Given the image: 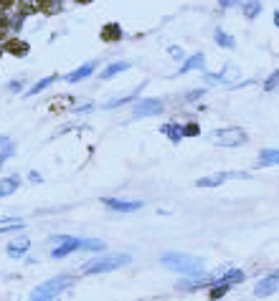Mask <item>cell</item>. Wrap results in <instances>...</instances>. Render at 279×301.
Wrapping results in <instances>:
<instances>
[{
	"mask_svg": "<svg viewBox=\"0 0 279 301\" xmlns=\"http://www.w3.org/2000/svg\"><path fill=\"white\" fill-rule=\"evenodd\" d=\"M160 263L165 268H170V271H178V273H185V276H198V273H203V258L188 256V253H178V251L165 253L160 258Z\"/></svg>",
	"mask_w": 279,
	"mask_h": 301,
	"instance_id": "6da1fadb",
	"label": "cell"
},
{
	"mask_svg": "<svg viewBox=\"0 0 279 301\" xmlns=\"http://www.w3.org/2000/svg\"><path fill=\"white\" fill-rule=\"evenodd\" d=\"M76 278L74 276H66V273H61L56 278H51V281H44V284H38L33 291H31V299L33 301H46V299H56L61 291H66L74 286Z\"/></svg>",
	"mask_w": 279,
	"mask_h": 301,
	"instance_id": "7a4b0ae2",
	"label": "cell"
},
{
	"mask_svg": "<svg viewBox=\"0 0 279 301\" xmlns=\"http://www.w3.org/2000/svg\"><path fill=\"white\" fill-rule=\"evenodd\" d=\"M132 261V256L127 253H112V256H99V258H92V261L84 263V273H107V271H117L122 266H127Z\"/></svg>",
	"mask_w": 279,
	"mask_h": 301,
	"instance_id": "3957f363",
	"label": "cell"
},
{
	"mask_svg": "<svg viewBox=\"0 0 279 301\" xmlns=\"http://www.w3.org/2000/svg\"><path fill=\"white\" fill-rule=\"evenodd\" d=\"M246 139H249L246 132L239 129V127H226V129H216V132H211V142H219L221 147H239Z\"/></svg>",
	"mask_w": 279,
	"mask_h": 301,
	"instance_id": "277c9868",
	"label": "cell"
},
{
	"mask_svg": "<svg viewBox=\"0 0 279 301\" xmlns=\"http://www.w3.org/2000/svg\"><path fill=\"white\" fill-rule=\"evenodd\" d=\"M163 101L160 99H137V104L132 106V117L142 119V117H158L163 112Z\"/></svg>",
	"mask_w": 279,
	"mask_h": 301,
	"instance_id": "5b68a950",
	"label": "cell"
},
{
	"mask_svg": "<svg viewBox=\"0 0 279 301\" xmlns=\"http://www.w3.org/2000/svg\"><path fill=\"white\" fill-rule=\"evenodd\" d=\"M102 205L110 210H117V213H135L142 208L140 200H122V198H102Z\"/></svg>",
	"mask_w": 279,
	"mask_h": 301,
	"instance_id": "8992f818",
	"label": "cell"
},
{
	"mask_svg": "<svg viewBox=\"0 0 279 301\" xmlns=\"http://www.w3.org/2000/svg\"><path fill=\"white\" fill-rule=\"evenodd\" d=\"M277 289H279V278H277L274 273H269V276H264L262 281L254 286V296H256V299H267V296H272Z\"/></svg>",
	"mask_w": 279,
	"mask_h": 301,
	"instance_id": "52a82bcc",
	"label": "cell"
},
{
	"mask_svg": "<svg viewBox=\"0 0 279 301\" xmlns=\"http://www.w3.org/2000/svg\"><path fill=\"white\" fill-rule=\"evenodd\" d=\"M81 248V238H71V235H66L54 251H51V258H66L69 253H74V251H79Z\"/></svg>",
	"mask_w": 279,
	"mask_h": 301,
	"instance_id": "ba28073f",
	"label": "cell"
},
{
	"mask_svg": "<svg viewBox=\"0 0 279 301\" xmlns=\"http://www.w3.org/2000/svg\"><path fill=\"white\" fill-rule=\"evenodd\" d=\"M28 48H31V46H28L26 41H20V38H13V36H10V38L3 43V51H5V53H10V56H18V58L28 56Z\"/></svg>",
	"mask_w": 279,
	"mask_h": 301,
	"instance_id": "9c48e42d",
	"label": "cell"
},
{
	"mask_svg": "<svg viewBox=\"0 0 279 301\" xmlns=\"http://www.w3.org/2000/svg\"><path fill=\"white\" fill-rule=\"evenodd\" d=\"M28 248H31V241L26 238V235H20V238H15V241L8 243V256L10 258H23L28 253Z\"/></svg>",
	"mask_w": 279,
	"mask_h": 301,
	"instance_id": "30bf717a",
	"label": "cell"
},
{
	"mask_svg": "<svg viewBox=\"0 0 279 301\" xmlns=\"http://www.w3.org/2000/svg\"><path fill=\"white\" fill-rule=\"evenodd\" d=\"M71 106H74V99H71L69 94H61V96H54V99L49 101V112H51V114H61V112L71 109Z\"/></svg>",
	"mask_w": 279,
	"mask_h": 301,
	"instance_id": "8fae6325",
	"label": "cell"
},
{
	"mask_svg": "<svg viewBox=\"0 0 279 301\" xmlns=\"http://www.w3.org/2000/svg\"><path fill=\"white\" fill-rule=\"evenodd\" d=\"M94 69H97V63H94V61H89V63H84V66H79L76 71H71V74H66V81H69V84H76V81H84V79H89V76L94 74Z\"/></svg>",
	"mask_w": 279,
	"mask_h": 301,
	"instance_id": "7c38bea8",
	"label": "cell"
},
{
	"mask_svg": "<svg viewBox=\"0 0 279 301\" xmlns=\"http://www.w3.org/2000/svg\"><path fill=\"white\" fill-rule=\"evenodd\" d=\"M122 28H119V23H107L104 28H102V33H99V38L104 41V43H117V41H122Z\"/></svg>",
	"mask_w": 279,
	"mask_h": 301,
	"instance_id": "4fadbf2b",
	"label": "cell"
},
{
	"mask_svg": "<svg viewBox=\"0 0 279 301\" xmlns=\"http://www.w3.org/2000/svg\"><path fill=\"white\" fill-rule=\"evenodd\" d=\"M203 66H206V56L198 51V53H193L190 58H185V61H183L180 74H188V71H203Z\"/></svg>",
	"mask_w": 279,
	"mask_h": 301,
	"instance_id": "5bb4252c",
	"label": "cell"
},
{
	"mask_svg": "<svg viewBox=\"0 0 279 301\" xmlns=\"http://www.w3.org/2000/svg\"><path fill=\"white\" fill-rule=\"evenodd\" d=\"M228 177H239V175H228V172H216V175H208V177H201L196 182V187H219L221 182H226Z\"/></svg>",
	"mask_w": 279,
	"mask_h": 301,
	"instance_id": "9a60e30c",
	"label": "cell"
},
{
	"mask_svg": "<svg viewBox=\"0 0 279 301\" xmlns=\"http://www.w3.org/2000/svg\"><path fill=\"white\" fill-rule=\"evenodd\" d=\"M244 278H246L244 271H239V268H228V271H223V273L216 276V284H241Z\"/></svg>",
	"mask_w": 279,
	"mask_h": 301,
	"instance_id": "2e32d148",
	"label": "cell"
},
{
	"mask_svg": "<svg viewBox=\"0 0 279 301\" xmlns=\"http://www.w3.org/2000/svg\"><path fill=\"white\" fill-rule=\"evenodd\" d=\"M20 187V177L18 175H10V177H3L0 180V198H8Z\"/></svg>",
	"mask_w": 279,
	"mask_h": 301,
	"instance_id": "e0dca14e",
	"label": "cell"
},
{
	"mask_svg": "<svg viewBox=\"0 0 279 301\" xmlns=\"http://www.w3.org/2000/svg\"><path fill=\"white\" fill-rule=\"evenodd\" d=\"M127 69H130V63H127V61H117V63H110V66H107L99 76H102V81H110L112 76H117V74H122Z\"/></svg>",
	"mask_w": 279,
	"mask_h": 301,
	"instance_id": "ac0fdd59",
	"label": "cell"
},
{
	"mask_svg": "<svg viewBox=\"0 0 279 301\" xmlns=\"http://www.w3.org/2000/svg\"><path fill=\"white\" fill-rule=\"evenodd\" d=\"M160 132H163L170 142H173V144H178V142L183 139V127H180V124H163Z\"/></svg>",
	"mask_w": 279,
	"mask_h": 301,
	"instance_id": "d6986e66",
	"label": "cell"
},
{
	"mask_svg": "<svg viewBox=\"0 0 279 301\" xmlns=\"http://www.w3.org/2000/svg\"><path fill=\"white\" fill-rule=\"evenodd\" d=\"M259 167H272V165H279V149H262L259 160H256Z\"/></svg>",
	"mask_w": 279,
	"mask_h": 301,
	"instance_id": "ffe728a7",
	"label": "cell"
},
{
	"mask_svg": "<svg viewBox=\"0 0 279 301\" xmlns=\"http://www.w3.org/2000/svg\"><path fill=\"white\" fill-rule=\"evenodd\" d=\"M236 76V69L233 66H226L221 74H206V81L208 84H223V81H231Z\"/></svg>",
	"mask_w": 279,
	"mask_h": 301,
	"instance_id": "44dd1931",
	"label": "cell"
},
{
	"mask_svg": "<svg viewBox=\"0 0 279 301\" xmlns=\"http://www.w3.org/2000/svg\"><path fill=\"white\" fill-rule=\"evenodd\" d=\"M241 5H244V15L249 20L259 18V13H262V0H241Z\"/></svg>",
	"mask_w": 279,
	"mask_h": 301,
	"instance_id": "7402d4cb",
	"label": "cell"
},
{
	"mask_svg": "<svg viewBox=\"0 0 279 301\" xmlns=\"http://www.w3.org/2000/svg\"><path fill=\"white\" fill-rule=\"evenodd\" d=\"M213 41H216V43H219L221 48H228V51H231V48L236 46V41H233V36H231V33H226L223 28H216V33H213Z\"/></svg>",
	"mask_w": 279,
	"mask_h": 301,
	"instance_id": "603a6c76",
	"label": "cell"
},
{
	"mask_svg": "<svg viewBox=\"0 0 279 301\" xmlns=\"http://www.w3.org/2000/svg\"><path fill=\"white\" fill-rule=\"evenodd\" d=\"M18 10L28 18V15H33V13L41 10V0H18Z\"/></svg>",
	"mask_w": 279,
	"mask_h": 301,
	"instance_id": "cb8c5ba5",
	"label": "cell"
},
{
	"mask_svg": "<svg viewBox=\"0 0 279 301\" xmlns=\"http://www.w3.org/2000/svg\"><path fill=\"white\" fill-rule=\"evenodd\" d=\"M56 79H58V76L54 74V76H46V79H41V81H36V84H33V89H28V91H26V96H36V94H41V91H44V89H49V86H51V84H54Z\"/></svg>",
	"mask_w": 279,
	"mask_h": 301,
	"instance_id": "d4e9b609",
	"label": "cell"
},
{
	"mask_svg": "<svg viewBox=\"0 0 279 301\" xmlns=\"http://www.w3.org/2000/svg\"><path fill=\"white\" fill-rule=\"evenodd\" d=\"M61 5H63V0H41V13L56 15V13H61Z\"/></svg>",
	"mask_w": 279,
	"mask_h": 301,
	"instance_id": "484cf974",
	"label": "cell"
},
{
	"mask_svg": "<svg viewBox=\"0 0 279 301\" xmlns=\"http://www.w3.org/2000/svg\"><path fill=\"white\" fill-rule=\"evenodd\" d=\"M140 89H142V86H140ZM140 89H137V91H132V94H127V96H119V99L107 101V104H104V109H114V106H122V104H130V101H135V99H137V94H140Z\"/></svg>",
	"mask_w": 279,
	"mask_h": 301,
	"instance_id": "4316f807",
	"label": "cell"
},
{
	"mask_svg": "<svg viewBox=\"0 0 279 301\" xmlns=\"http://www.w3.org/2000/svg\"><path fill=\"white\" fill-rule=\"evenodd\" d=\"M228 289H231V284H213L208 299H223V296L228 294Z\"/></svg>",
	"mask_w": 279,
	"mask_h": 301,
	"instance_id": "83f0119b",
	"label": "cell"
},
{
	"mask_svg": "<svg viewBox=\"0 0 279 301\" xmlns=\"http://www.w3.org/2000/svg\"><path fill=\"white\" fill-rule=\"evenodd\" d=\"M81 248H84V251H104L107 246H104V241H94V238H87V241H84V238H81Z\"/></svg>",
	"mask_w": 279,
	"mask_h": 301,
	"instance_id": "f1b7e54d",
	"label": "cell"
},
{
	"mask_svg": "<svg viewBox=\"0 0 279 301\" xmlns=\"http://www.w3.org/2000/svg\"><path fill=\"white\" fill-rule=\"evenodd\" d=\"M13 155H15V147H13L10 142H5V144H3V149H0V167H3V165H5Z\"/></svg>",
	"mask_w": 279,
	"mask_h": 301,
	"instance_id": "f546056e",
	"label": "cell"
},
{
	"mask_svg": "<svg viewBox=\"0 0 279 301\" xmlns=\"http://www.w3.org/2000/svg\"><path fill=\"white\" fill-rule=\"evenodd\" d=\"M198 134H201V127L196 122H190V124L183 127V137H198Z\"/></svg>",
	"mask_w": 279,
	"mask_h": 301,
	"instance_id": "4dcf8cb0",
	"label": "cell"
},
{
	"mask_svg": "<svg viewBox=\"0 0 279 301\" xmlns=\"http://www.w3.org/2000/svg\"><path fill=\"white\" fill-rule=\"evenodd\" d=\"M277 84H279V71H274L267 81H264V91H272V89H277Z\"/></svg>",
	"mask_w": 279,
	"mask_h": 301,
	"instance_id": "1f68e13d",
	"label": "cell"
},
{
	"mask_svg": "<svg viewBox=\"0 0 279 301\" xmlns=\"http://www.w3.org/2000/svg\"><path fill=\"white\" fill-rule=\"evenodd\" d=\"M13 8H18V0H0V13H3V10H13Z\"/></svg>",
	"mask_w": 279,
	"mask_h": 301,
	"instance_id": "d6a6232c",
	"label": "cell"
},
{
	"mask_svg": "<svg viewBox=\"0 0 279 301\" xmlns=\"http://www.w3.org/2000/svg\"><path fill=\"white\" fill-rule=\"evenodd\" d=\"M167 53L173 56V58H185V51H183V48H178V46H170V48H167Z\"/></svg>",
	"mask_w": 279,
	"mask_h": 301,
	"instance_id": "836d02e7",
	"label": "cell"
},
{
	"mask_svg": "<svg viewBox=\"0 0 279 301\" xmlns=\"http://www.w3.org/2000/svg\"><path fill=\"white\" fill-rule=\"evenodd\" d=\"M8 89H10V91H20V89H23V79L10 81V84H8Z\"/></svg>",
	"mask_w": 279,
	"mask_h": 301,
	"instance_id": "e575fe53",
	"label": "cell"
},
{
	"mask_svg": "<svg viewBox=\"0 0 279 301\" xmlns=\"http://www.w3.org/2000/svg\"><path fill=\"white\" fill-rule=\"evenodd\" d=\"M221 8H233V5H241V0H219Z\"/></svg>",
	"mask_w": 279,
	"mask_h": 301,
	"instance_id": "d590c367",
	"label": "cell"
},
{
	"mask_svg": "<svg viewBox=\"0 0 279 301\" xmlns=\"http://www.w3.org/2000/svg\"><path fill=\"white\" fill-rule=\"evenodd\" d=\"M203 94H206V89H198V91H190L185 99H188V101H193V99H198V96H203Z\"/></svg>",
	"mask_w": 279,
	"mask_h": 301,
	"instance_id": "8d00e7d4",
	"label": "cell"
},
{
	"mask_svg": "<svg viewBox=\"0 0 279 301\" xmlns=\"http://www.w3.org/2000/svg\"><path fill=\"white\" fill-rule=\"evenodd\" d=\"M74 112H79V114H84V112H92V104H84V106H79V109H74Z\"/></svg>",
	"mask_w": 279,
	"mask_h": 301,
	"instance_id": "74e56055",
	"label": "cell"
},
{
	"mask_svg": "<svg viewBox=\"0 0 279 301\" xmlns=\"http://www.w3.org/2000/svg\"><path fill=\"white\" fill-rule=\"evenodd\" d=\"M274 26L279 28V10H274Z\"/></svg>",
	"mask_w": 279,
	"mask_h": 301,
	"instance_id": "f35d334b",
	"label": "cell"
},
{
	"mask_svg": "<svg viewBox=\"0 0 279 301\" xmlns=\"http://www.w3.org/2000/svg\"><path fill=\"white\" fill-rule=\"evenodd\" d=\"M5 142H8V139H5V137H0V147H3V144H5Z\"/></svg>",
	"mask_w": 279,
	"mask_h": 301,
	"instance_id": "ab89813d",
	"label": "cell"
},
{
	"mask_svg": "<svg viewBox=\"0 0 279 301\" xmlns=\"http://www.w3.org/2000/svg\"><path fill=\"white\" fill-rule=\"evenodd\" d=\"M76 3H92V0H76Z\"/></svg>",
	"mask_w": 279,
	"mask_h": 301,
	"instance_id": "60d3db41",
	"label": "cell"
},
{
	"mask_svg": "<svg viewBox=\"0 0 279 301\" xmlns=\"http://www.w3.org/2000/svg\"><path fill=\"white\" fill-rule=\"evenodd\" d=\"M0 56H3V43H0Z\"/></svg>",
	"mask_w": 279,
	"mask_h": 301,
	"instance_id": "b9f144b4",
	"label": "cell"
}]
</instances>
